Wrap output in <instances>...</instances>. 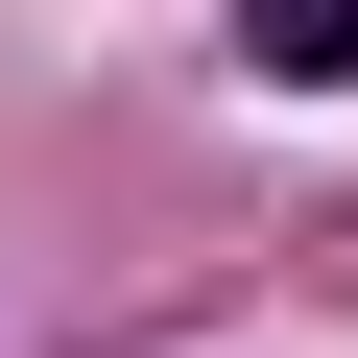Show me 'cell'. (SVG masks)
<instances>
[{"instance_id": "cell-1", "label": "cell", "mask_w": 358, "mask_h": 358, "mask_svg": "<svg viewBox=\"0 0 358 358\" xmlns=\"http://www.w3.org/2000/svg\"><path fill=\"white\" fill-rule=\"evenodd\" d=\"M239 72H287V96H334V72H358V0H239Z\"/></svg>"}]
</instances>
